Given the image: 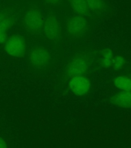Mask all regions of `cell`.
Wrapping results in <instances>:
<instances>
[{
  "instance_id": "obj_16",
  "label": "cell",
  "mask_w": 131,
  "mask_h": 148,
  "mask_svg": "<svg viewBox=\"0 0 131 148\" xmlns=\"http://www.w3.org/2000/svg\"><path fill=\"white\" fill-rule=\"evenodd\" d=\"M44 1L47 2V3H49V4L57 5L60 3L61 0H44Z\"/></svg>"
},
{
  "instance_id": "obj_10",
  "label": "cell",
  "mask_w": 131,
  "mask_h": 148,
  "mask_svg": "<svg viewBox=\"0 0 131 148\" xmlns=\"http://www.w3.org/2000/svg\"><path fill=\"white\" fill-rule=\"evenodd\" d=\"M114 85L123 91H131V78L127 76H117L113 80Z\"/></svg>"
},
{
  "instance_id": "obj_5",
  "label": "cell",
  "mask_w": 131,
  "mask_h": 148,
  "mask_svg": "<svg viewBox=\"0 0 131 148\" xmlns=\"http://www.w3.org/2000/svg\"><path fill=\"white\" fill-rule=\"evenodd\" d=\"M27 49L25 38L19 34L12 35L5 42L4 50L9 56L16 58L24 56Z\"/></svg>"
},
{
  "instance_id": "obj_2",
  "label": "cell",
  "mask_w": 131,
  "mask_h": 148,
  "mask_svg": "<svg viewBox=\"0 0 131 148\" xmlns=\"http://www.w3.org/2000/svg\"><path fill=\"white\" fill-rule=\"evenodd\" d=\"M44 16L36 7H32L23 17V25L26 31L31 34H39L43 28Z\"/></svg>"
},
{
  "instance_id": "obj_11",
  "label": "cell",
  "mask_w": 131,
  "mask_h": 148,
  "mask_svg": "<svg viewBox=\"0 0 131 148\" xmlns=\"http://www.w3.org/2000/svg\"><path fill=\"white\" fill-rule=\"evenodd\" d=\"M16 22V16L15 14H12L0 22V35L7 33Z\"/></svg>"
},
{
  "instance_id": "obj_15",
  "label": "cell",
  "mask_w": 131,
  "mask_h": 148,
  "mask_svg": "<svg viewBox=\"0 0 131 148\" xmlns=\"http://www.w3.org/2000/svg\"><path fill=\"white\" fill-rule=\"evenodd\" d=\"M12 14H13V12L10 10V9H4V10H1L0 11V22L2 21L3 19L9 16Z\"/></svg>"
},
{
  "instance_id": "obj_4",
  "label": "cell",
  "mask_w": 131,
  "mask_h": 148,
  "mask_svg": "<svg viewBox=\"0 0 131 148\" xmlns=\"http://www.w3.org/2000/svg\"><path fill=\"white\" fill-rule=\"evenodd\" d=\"M28 58L30 65L36 69L47 66L52 60V56L48 49L41 46L30 48L28 52Z\"/></svg>"
},
{
  "instance_id": "obj_14",
  "label": "cell",
  "mask_w": 131,
  "mask_h": 148,
  "mask_svg": "<svg viewBox=\"0 0 131 148\" xmlns=\"http://www.w3.org/2000/svg\"><path fill=\"white\" fill-rule=\"evenodd\" d=\"M112 64H113V68L115 70H119V69H122L124 65V58L121 56H117L113 60Z\"/></svg>"
},
{
  "instance_id": "obj_7",
  "label": "cell",
  "mask_w": 131,
  "mask_h": 148,
  "mask_svg": "<svg viewBox=\"0 0 131 148\" xmlns=\"http://www.w3.org/2000/svg\"><path fill=\"white\" fill-rule=\"evenodd\" d=\"M69 86L74 94L78 96H84L87 94L90 90V82L89 79L83 75H79L70 78Z\"/></svg>"
},
{
  "instance_id": "obj_17",
  "label": "cell",
  "mask_w": 131,
  "mask_h": 148,
  "mask_svg": "<svg viewBox=\"0 0 131 148\" xmlns=\"http://www.w3.org/2000/svg\"><path fill=\"white\" fill-rule=\"evenodd\" d=\"M0 148H7V145L5 141L0 137Z\"/></svg>"
},
{
  "instance_id": "obj_9",
  "label": "cell",
  "mask_w": 131,
  "mask_h": 148,
  "mask_svg": "<svg viewBox=\"0 0 131 148\" xmlns=\"http://www.w3.org/2000/svg\"><path fill=\"white\" fill-rule=\"evenodd\" d=\"M70 6L75 15L80 16H85L89 12V7H88L86 0H69Z\"/></svg>"
},
{
  "instance_id": "obj_12",
  "label": "cell",
  "mask_w": 131,
  "mask_h": 148,
  "mask_svg": "<svg viewBox=\"0 0 131 148\" xmlns=\"http://www.w3.org/2000/svg\"><path fill=\"white\" fill-rule=\"evenodd\" d=\"M113 61V55L112 51L110 49H106L103 51L101 56L102 64L105 67L110 66Z\"/></svg>"
},
{
  "instance_id": "obj_6",
  "label": "cell",
  "mask_w": 131,
  "mask_h": 148,
  "mask_svg": "<svg viewBox=\"0 0 131 148\" xmlns=\"http://www.w3.org/2000/svg\"><path fill=\"white\" fill-rule=\"evenodd\" d=\"M66 28L69 36L73 39L80 38L83 36L87 30V20L84 16L73 15L67 18Z\"/></svg>"
},
{
  "instance_id": "obj_18",
  "label": "cell",
  "mask_w": 131,
  "mask_h": 148,
  "mask_svg": "<svg viewBox=\"0 0 131 148\" xmlns=\"http://www.w3.org/2000/svg\"><path fill=\"white\" fill-rule=\"evenodd\" d=\"M130 78H131V77H130Z\"/></svg>"
},
{
  "instance_id": "obj_3",
  "label": "cell",
  "mask_w": 131,
  "mask_h": 148,
  "mask_svg": "<svg viewBox=\"0 0 131 148\" xmlns=\"http://www.w3.org/2000/svg\"><path fill=\"white\" fill-rule=\"evenodd\" d=\"M44 36L48 40L58 42L62 39V26L59 18L56 15L50 12L44 20L43 28Z\"/></svg>"
},
{
  "instance_id": "obj_1",
  "label": "cell",
  "mask_w": 131,
  "mask_h": 148,
  "mask_svg": "<svg viewBox=\"0 0 131 148\" xmlns=\"http://www.w3.org/2000/svg\"><path fill=\"white\" fill-rule=\"evenodd\" d=\"M91 60L86 53H79L71 58L65 67V79H68L75 76L83 75L88 71L90 66Z\"/></svg>"
},
{
  "instance_id": "obj_8",
  "label": "cell",
  "mask_w": 131,
  "mask_h": 148,
  "mask_svg": "<svg viewBox=\"0 0 131 148\" xmlns=\"http://www.w3.org/2000/svg\"><path fill=\"white\" fill-rule=\"evenodd\" d=\"M112 103L123 108H131V91H122L110 99Z\"/></svg>"
},
{
  "instance_id": "obj_13",
  "label": "cell",
  "mask_w": 131,
  "mask_h": 148,
  "mask_svg": "<svg viewBox=\"0 0 131 148\" xmlns=\"http://www.w3.org/2000/svg\"><path fill=\"white\" fill-rule=\"evenodd\" d=\"M89 9L94 12H100L104 8L103 0H86Z\"/></svg>"
}]
</instances>
